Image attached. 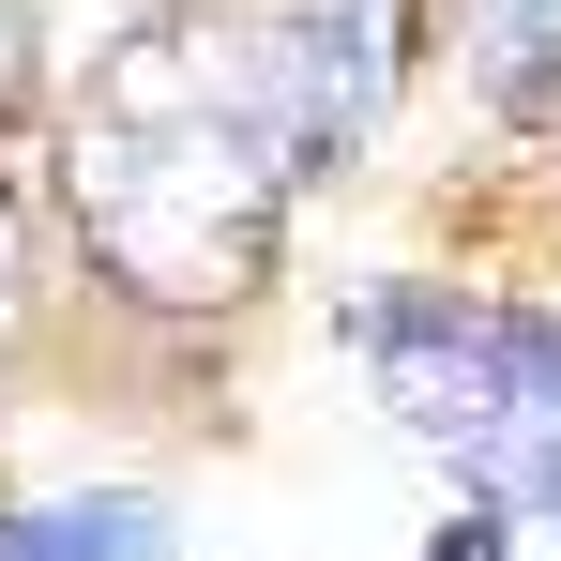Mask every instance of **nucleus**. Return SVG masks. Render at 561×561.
<instances>
[{
  "instance_id": "f257e3e1",
  "label": "nucleus",
  "mask_w": 561,
  "mask_h": 561,
  "mask_svg": "<svg viewBox=\"0 0 561 561\" xmlns=\"http://www.w3.org/2000/svg\"><path fill=\"white\" fill-rule=\"evenodd\" d=\"M319 152H334V137H319L304 77L274 61L259 0L168 15V31H137L92 77V106H77V228H92V259L122 288L213 304V288L259 274L288 183H304Z\"/></svg>"
},
{
  "instance_id": "f03ea898",
  "label": "nucleus",
  "mask_w": 561,
  "mask_h": 561,
  "mask_svg": "<svg viewBox=\"0 0 561 561\" xmlns=\"http://www.w3.org/2000/svg\"><path fill=\"white\" fill-rule=\"evenodd\" d=\"M365 365L410 410V440H440L485 501L561 485V334L470 319V304H365Z\"/></svg>"
},
{
  "instance_id": "7ed1b4c3",
  "label": "nucleus",
  "mask_w": 561,
  "mask_h": 561,
  "mask_svg": "<svg viewBox=\"0 0 561 561\" xmlns=\"http://www.w3.org/2000/svg\"><path fill=\"white\" fill-rule=\"evenodd\" d=\"M0 561H168V501H46V516H0Z\"/></svg>"
},
{
  "instance_id": "20e7f679",
  "label": "nucleus",
  "mask_w": 561,
  "mask_h": 561,
  "mask_svg": "<svg viewBox=\"0 0 561 561\" xmlns=\"http://www.w3.org/2000/svg\"><path fill=\"white\" fill-rule=\"evenodd\" d=\"M470 77L501 106H547L561 92V0H470Z\"/></svg>"
},
{
  "instance_id": "39448f33",
  "label": "nucleus",
  "mask_w": 561,
  "mask_h": 561,
  "mask_svg": "<svg viewBox=\"0 0 561 561\" xmlns=\"http://www.w3.org/2000/svg\"><path fill=\"white\" fill-rule=\"evenodd\" d=\"M0 92H15V0H0Z\"/></svg>"
},
{
  "instance_id": "423d86ee",
  "label": "nucleus",
  "mask_w": 561,
  "mask_h": 561,
  "mask_svg": "<svg viewBox=\"0 0 561 561\" xmlns=\"http://www.w3.org/2000/svg\"><path fill=\"white\" fill-rule=\"evenodd\" d=\"M0 304H15V228H0Z\"/></svg>"
}]
</instances>
